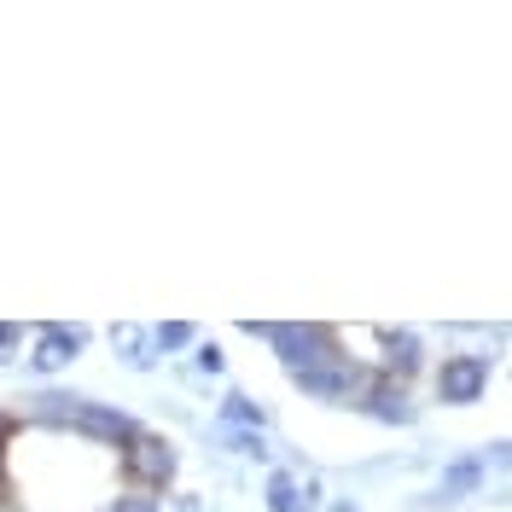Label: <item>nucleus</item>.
Masks as SVG:
<instances>
[{"label":"nucleus","instance_id":"nucleus-5","mask_svg":"<svg viewBox=\"0 0 512 512\" xmlns=\"http://www.w3.org/2000/svg\"><path fill=\"white\" fill-rule=\"evenodd\" d=\"M88 344V326H41L35 332V350H30V367L35 373H59L76 361V350Z\"/></svg>","mask_w":512,"mask_h":512},{"label":"nucleus","instance_id":"nucleus-14","mask_svg":"<svg viewBox=\"0 0 512 512\" xmlns=\"http://www.w3.org/2000/svg\"><path fill=\"white\" fill-rule=\"evenodd\" d=\"M198 373H222V350L216 344H198Z\"/></svg>","mask_w":512,"mask_h":512},{"label":"nucleus","instance_id":"nucleus-10","mask_svg":"<svg viewBox=\"0 0 512 512\" xmlns=\"http://www.w3.org/2000/svg\"><path fill=\"white\" fill-rule=\"evenodd\" d=\"M262 402H251V396H245V390H233V396H227L222 402V425L227 431H262Z\"/></svg>","mask_w":512,"mask_h":512},{"label":"nucleus","instance_id":"nucleus-16","mask_svg":"<svg viewBox=\"0 0 512 512\" xmlns=\"http://www.w3.org/2000/svg\"><path fill=\"white\" fill-rule=\"evenodd\" d=\"M332 512H361V507H350V501H332Z\"/></svg>","mask_w":512,"mask_h":512},{"label":"nucleus","instance_id":"nucleus-15","mask_svg":"<svg viewBox=\"0 0 512 512\" xmlns=\"http://www.w3.org/2000/svg\"><path fill=\"white\" fill-rule=\"evenodd\" d=\"M12 344H24V326H0V350H12Z\"/></svg>","mask_w":512,"mask_h":512},{"label":"nucleus","instance_id":"nucleus-3","mask_svg":"<svg viewBox=\"0 0 512 512\" xmlns=\"http://www.w3.org/2000/svg\"><path fill=\"white\" fill-rule=\"evenodd\" d=\"M489 390V355H443L437 367V396L448 408H466Z\"/></svg>","mask_w":512,"mask_h":512},{"label":"nucleus","instance_id":"nucleus-7","mask_svg":"<svg viewBox=\"0 0 512 512\" xmlns=\"http://www.w3.org/2000/svg\"><path fill=\"white\" fill-rule=\"evenodd\" d=\"M320 507V483H303L291 472L268 478V512H315Z\"/></svg>","mask_w":512,"mask_h":512},{"label":"nucleus","instance_id":"nucleus-4","mask_svg":"<svg viewBox=\"0 0 512 512\" xmlns=\"http://www.w3.org/2000/svg\"><path fill=\"white\" fill-rule=\"evenodd\" d=\"M355 408L373 414V419H384V425H414V402H408V390H402L396 379H384L379 367H373V379L361 384Z\"/></svg>","mask_w":512,"mask_h":512},{"label":"nucleus","instance_id":"nucleus-6","mask_svg":"<svg viewBox=\"0 0 512 512\" xmlns=\"http://www.w3.org/2000/svg\"><path fill=\"white\" fill-rule=\"evenodd\" d=\"M373 344H379V373L384 379H414L419 373V338L414 332H373Z\"/></svg>","mask_w":512,"mask_h":512},{"label":"nucleus","instance_id":"nucleus-9","mask_svg":"<svg viewBox=\"0 0 512 512\" xmlns=\"http://www.w3.org/2000/svg\"><path fill=\"white\" fill-rule=\"evenodd\" d=\"M111 344H117V355H123L128 367H152V355H158V344H152V332H146V326H117V332H111Z\"/></svg>","mask_w":512,"mask_h":512},{"label":"nucleus","instance_id":"nucleus-1","mask_svg":"<svg viewBox=\"0 0 512 512\" xmlns=\"http://www.w3.org/2000/svg\"><path fill=\"white\" fill-rule=\"evenodd\" d=\"M30 414H35V425L70 431V437H82V443H94V448H111V454H117V443L134 431V419H128L123 408L70 396V390H41V396H30Z\"/></svg>","mask_w":512,"mask_h":512},{"label":"nucleus","instance_id":"nucleus-11","mask_svg":"<svg viewBox=\"0 0 512 512\" xmlns=\"http://www.w3.org/2000/svg\"><path fill=\"white\" fill-rule=\"evenodd\" d=\"M18 419L0 414V507H12V443H18Z\"/></svg>","mask_w":512,"mask_h":512},{"label":"nucleus","instance_id":"nucleus-8","mask_svg":"<svg viewBox=\"0 0 512 512\" xmlns=\"http://www.w3.org/2000/svg\"><path fill=\"white\" fill-rule=\"evenodd\" d=\"M478 483H483V460H454V466L443 472V483H437L425 501H431V507H443V501H460V495H472Z\"/></svg>","mask_w":512,"mask_h":512},{"label":"nucleus","instance_id":"nucleus-2","mask_svg":"<svg viewBox=\"0 0 512 512\" xmlns=\"http://www.w3.org/2000/svg\"><path fill=\"white\" fill-rule=\"evenodd\" d=\"M175 466H181V454H175V443H169L163 431L134 425L123 443H117V472H123V483H134L140 495L169 489V483H175Z\"/></svg>","mask_w":512,"mask_h":512},{"label":"nucleus","instance_id":"nucleus-12","mask_svg":"<svg viewBox=\"0 0 512 512\" xmlns=\"http://www.w3.org/2000/svg\"><path fill=\"white\" fill-rule=\"evenodd\" d=\"M192 338H198V332H192L187 320H163V326H152V344H158V350H187Z\"/></svg>","mask_w":512,"mask_h":512},{"label":"nucleus","instance_id":"nucleus-13","mask_svg":"<svg viewBox=\"0 0 512 512\" xmlns=\"http://www.w3.org/2000/svg\"><path fill=\"white\" fill-rule=\"evenodd\" d=\"M227 448H233V454H256V460H268V437H262V431H227Z\"/></svg>","mask_w":512,"mask_h":512}]
</instances>
